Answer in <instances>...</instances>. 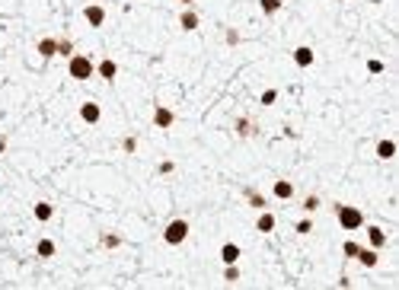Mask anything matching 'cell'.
<instances>
[{
	"label": "cell",
	"mask_w": 399,
	"mask_h": 290,
	"mask_svg": "<svg viewBox=\"0 0 399 290\" xmlns=\"http://www.w3.org/2000/svg\"><path fill=\"white\" fill-rule=\"evenodd\" d=\"M96 74H99L102 80H115V74H118V67H115V61H109V57H105V61H102L99 67H96Z\"/></svg>",
	"instance_id": "obj_12"
},
{
	"label": "cell",
	"mask_w": 399,
	"mask_h": 290,
	"mask_svg": "<svg viewBox=\"0 0 399 290\" xmlns=\"http://www.w3.org/2000/svg\"><path fill=\"white\" fill-rule=\"evenodd\" d=\"M249 204H252V208H265V198L256 195V191H249Z\"/></svg>",
	"instance_id": "obj_22"
},
{
	"label": "cell",
	"mask_w": 399,
	"mask_h": 290,
	"mask_svg": "<svg viewBox=\"0 0 399 290\" xmlns=\"http://www.w3.org/2000/svg\"><path fill=\"white\" fill-rule=\"evenodd\" d=\"M153 125H156V128H169V125H173V112H169V108H163V105H156Z\"/></svg>",
	"instance_id": "obj_7"
},
{
	"label": "cell",
	"mask_w": 399,
	"mask_h": 290,
	"mask_svg": "<svg viewBox=\"0 0 399 290\" xmlns=\"http://www.w3.org/2000/svg\"><path fill=\"white\" fill-rule=\"evenodd\" d=\"M262 4V13H278L281 10V0H259Z\"/></svg>",
	"instance_id": "obj_19"
},
{
	"label": "cell",
	"mask_w": 399,
	"mask_h": 290,
	"mask_svg": "<svg viewBox=\"0 0 399 290\" xmlns=\"http://www.w3.org/2000/svg\"><path fill=\"white\" fill-rule=\"evenodd\" d=\"M310 229H313L310 220H300V223H297V233H310Z\"/></svg>",
	"instance_id": "obj_26"
},
{
	"label": "cell",
	"mask_w": 399,
	"mask_h": 290,
	"mask_svg": "<svg viewBox=\"0 0 399 290\" xmlns=\"http://www.w3.org/2000/svg\"><path fill=\"white\" fill-rule=\"evenodd\" d=\"M393 153H396V143L393 140H380L377 143V156H380V160H393Z\"/></svg>",
	"instance_id": "obj_15"
},
{
	"label": "cell",
	"mask_w": 399,
	"mask_h": 290,
	"mask_svg": "<svg viewBox=\"0 0 399 290\" xmlns=\"http://www.w3.org/2000/svg\"><path fill=\"white\" fill-rule=\"evenodd\" d=\"M240 271H236V265H227V271H224V281H236Z\"/></svg>",
	"instance_id": "obj_21"
},
{
	"label": "cell",
	"mask_w": 399,
	"mask_h": 290,
	"mask_svg": "<svg viewBox=\"0 0 399 290\" xmlns=\"http://www.w3.org/2000/svg\"><path fill=\"white\" fill-rule=\"evenodd\" d=\"M221 258H224V265H236V262H240V246H236V243H227V246L221 249Z\"/></svg>",
	"instance_id": "obj_8"
},
{
	"label": "cell",
	"mask_w": 399,
	"mask_h": 290,
	"mask_svg": "<svg viewBox=\"0 0 399 290\" xmlns=\"http://www.w3.org/2000/svg\"><path fill=\"white\" fill-rule=\"evenodd\" d=\"M335 217H338V223H342L345 229H358L361 223H364V214H361L358 208H345V204L335 208Z\"/></svg>",
	"instance_id": "obj_1"
},
{
	"label": "cell",
	"mask_w": 399,
	"mask_h": 290,
	"mask_svg": "<svg viewBox=\"0 0 399 290\" xmlns=\"http://www.w3.org/2000/svg\"><path fill=\"white\" fill-rule=\"evenodd\" d=\"M83 16H87V22H90L93 29H99L102 22H105V10H102V7H96V4H90L87 10H83Z\"/></svg>",
	"instance_id": "obj_4"
},
{
	"label": "cell",
	"mask_w": 399,
	"mask_h": 290,
	"mask_svg": "<svg viewBox=\"0 0 399 290\" xmlns=\"http://www.w3.org/2000/svg\"><path fill=\"white\" fill-rule=\"evenodd\" d=\"M364 268H374L377 265V249H358V255H355Z\"/></svg>",
	"instance_id": "obj_9"
},
{
	"label": "cell",
	"mask_w": 399,
	"mask_h": 290,
	"mask_svg": "<svg viewBox=\"0 0 399 290\" xmlns=\"http://www.w3.org/2000/svg\"><path fill=\"white\" fill-rule=\"evenodd\" d=\"M99 105H96V102H83L80 105V118H83V122H87V125H96V122H99Z\"/></svg>",
	"instance_id": "obj_5"
},
{
	"label": "cell",
	"mask_w": 399,
	"mask_h": 290,
	"mask_svg": "<svg viewBox=\"0 0 399 290\" xmlns=\"http://www.w3.org/2000/svg\"><path fill=\"white\" fill-rule=\"evenodd\" d=\"M367 70H370V74H380L383 64H380V61H367Z\"/></svg>",
	"instance_id": "obj_27"
},
{
	"label": "cell",
	"mask_w": 399,
	"mask_h": 290,
	"mask_svg": "<svg viewBox=\"0 0 399 290\" xmlns=\"http://www.w3.org/2000/svg\"><path fill=\"white\" fill-rule=\"evenodd\" d=\"M179 26H182L185 32H195V29H198V16L192 13V10H185V13L179 16Z\"/></svg>",
	"instance_id": "obj_13"
},
{
	"label": "cell",
	"mask_w": 399,
	"mask_h": 290,
	"mask_svg": "<svg viewBox=\"0 0 399 290\" xmlns=\"http://www.w3.org/2000/svg\"><path fill=\"white\" fill-rule=\"evenodd\" d=\"M358 249H361V246H358V243H352V239H348V243H345V249H342V252H345V255H348V258H355V255H358Z\"/></svg>",
	"instance_id": "obj_20"
},
{
	"label": "cell",
	"mask_w": 399,
	"mask_h": 290,
	"mask_svg": "<svg viewBox=\"0 0 399 290\" xmlns=\"http://www.w3.org/2000/svg\"><path fill=\"white\" fill-rule=\"evenodd\" d=\"M275 99H278V93H275V90H265V93H262V102H265V105H272Z\"/></svg>",
	"instance_id": "obj_24"
},
{
	"label": "cell",
	"mask_w": 399,
	"mask_h": 290,
	"mask_svg": "<svg viewBox=\"0 0 399 290\" xmlns=\"http://www.w3.org/2000/svg\"><path fill=\"white\" fill-rule=\"evenodd\" d=\"M51 214H55V211H51V204H45V201L35 204V220H42V223H45V220H51Z\"/></svg>",
	"instance_id": "obj_17"
},
{
	"label": "cell",
	"mask_w": 399,
	"mask_h": 290,
	"mask_svg": "<svg viewBox=\"0 0 399 290\" xmlns=\"http://www.w3.org/2000/svg\"><path fill=\"white\" fill-rule=\"evenodd\" d=\"M102 243H105V246H118V236L109 233V236H102Z\"/></svg>",
	"instance_id": "obj_28"
},
{
	"label": "cell",
	"mask_w": 399,
	"mask_h": 290,
	"mask_svg": "<svg viewBox=\"0 0 399 290\" xmlns=\"http://www.w3.org/2000/svg\"><path fill=\"white\" fill-rule=\"evenodd\" d=\"M256 229H259V233H272V229H275V217L272 214H262L259 220H256Z\"/></svg>",
	"instance_id": "obj_16"
},
{
	"label": "cell",
	"mask_w": 399,
	"mask_h": 290,
	"mask_svg": "<svg viewBox=\"0 0 399 290\" xmlns=\"http://www.w3.org/2000/svg\"><path fill=\"white\" fill-rule=\"evenodd\" d=\"M4 147H7V143H4V140H0V153H4Z\"/></svg>",
	"instance_id": "obj_29"
},
{
	"label": "cell",
	"mask_w": 399,
	"mask_h": 290,
	"mask_svg": "<svg viewBox=\"0 0 399 290\" xmlns=\"http://www.w3.org/2000/svg\"><path fill=\"white\" fill-rule=\"evenodd\" d=\"M67 70H70V77H74V80H90L93 77V61H90V57H83V54H74V57H70V64H67Z\"/></svg>",
	"instance_id": "obj_2"
},
{
	"label": "cell",
	"mask_w": 399,
	"mask_h": 290,
	"mask_svg": "<svg viewBox=\"0 0 399 290\" xmlns=\"http://www.w3.org/2000/svg\"><path fill=\"white\" fill-rule=\"evenodd\" d=\"M35 252H39L42 258H51L55 255V243H51V239H42V243L35 246Z\"/></svg>",
	"instance_id": "obj_18"
},
{
	"label": "cell",
	"mask_w": 399,
	"mask_h": 290,
	"mask_svg": "<svg viewBox=\"0 0 399 290\" xmlns=\"http://www.w3.org/2000/svg\"><path fill=\"white\" fill-rule=\"evenodd\" d=\"M182 4H192V0H182Z\"/></svg>",
	"instance_id": "obj_30"
},
{
	"label": "cell",
	"mask_w": 399,
	"mask_h": 290,
	"mask_svg": "<svg viewBox=\"0 0 399 290\" xmlns=\"http://www.w3.org/2000/svg\"><path fill=\"white\" fill-rule=\"evenodd\" d=\"M367 239H370V249H380V246H386V233L380 226H370L367 229Z\"/></svg>",
	"instance_id": "obj_11"
},
{
	"label": "cell",
	"mask_w": 399,
	"mask_h": 290,
	"mask_svg": "<svg viewBox=\"0 0 399 290\" xmlns=\"http://www.w3.org/2000/svg\"><path fill=\"white\" fill-rule=\"evenodd\" d=\"M275 198H281V201H287V198H291L294 195V185L291 182H287V179H281V182H275Z\"/></svg>",
	"instance_id": "obj_10"
},
{
	"label": "cell",
	"mask_w": 399,
	"mask_h": 290,
	"mask_svg": "<svg viewBox=\"0 0 399 290\" xmlns=\"http://www.w3.org/2000/svg\"><path fill=\"white\" fill-rule=\"evenodd\" d=\"M185 236H189V223L185 220H173L166 229H163V239L169 246H179V243H185Z\"/></svg>",
	"instance_id": "obj_3"
},
{
	"label": "cell",
	"mask_w": 399,
	"mask_h": 290,
	"mask_svg": "<svg viewBox=\"0 0 399 290\" xmlns=\"http://www.w3.org/2000/svg\"><path fill=\"white\" fill-rule=\"evenodd\" d=\"M304 208H307V211H316V208H320V198H316V195H310V198L304 201Z\"/></svg>",
	"instance_id": "obj_25"
},
{
	"label": "cell",
	"mask_w": 399,
	"mask_h": 290,
	"mask_svg": "<svg viewBox=\"0 0 399 290\" xmlns=\"http://www.w3.org/2000/svg\"><path fill=\"white\" fill-rule=\"evenodd\" d=\"M70 51H74V45H70V42H58V54H70Z\"/></svg>",
	"instance_id": "obj_23"
},
{
	"label": "cell",
	"mask_w": 399,
	"mask_h": 290,
	"mask_svg": "<svg viewBox=\"0 0 399 290\" xmlns=\"http://www.w3.org/2000/svg\"><path fill=\"white\" fill-rule=\"evenodd\" d=\"M294 64H297V67H310V64H313V48L300 45L297 51H294Z\"/></svg>",
	"instance_id": "obj_6"
},
{
	"label": "cell",
	"mask_w": 399,
	"mask_h": 290,
	"mask_svg": "<svg viewBox=\"0 0 399 290\" xmlns=\"http://www.w3.org/2000/svg\"><path fill=\"white\" fill-rule=\"evenodd\" d=\"M39 54H42V57H55V54H58V42H55V39H42V42H39Z\"/></svg>",
	"instance_id": "obj_14"
}]
</instances>
